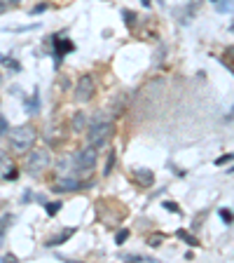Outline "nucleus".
<instances>
[{"label": "nucleus", "mask_w": 234, "mask_h": 263, "mask_svg": "<svg viewBox=\"0 0 234 263\" xmlns=\"http://www.w3.org/2000/svg\"><path fill=\"white\" fill-rule=\"evenodd\" d=\"M110 137H113V122H110L108 118H103V115H98L96 120H94V125L87 129V141H89V146L103 148L105 143L110 141Z\"/></svg>", "instance_id": "nucleus-1"}, {"label": "nucleus", "mask_w": 234, "mask_h": 263, "mask_svg": "<svg viewBox=\"0 0 234 263\" xmlns=\"http://www.w3.org/2000/svg\"><path fill=\"white\" fill-rule=\"evenodd\" d=\"M35 139H38V132H35V127H31V125L14 127V129L10 132V146L14 148L16 153H26L28 148H33Z\"/></svg>", "instance_id": "nucleus-2"}, {"label": "nucleus", "mask_w": 234, "mask_h": 263, "mask_svg": "<svg viewBox=\"0 0 234 263\" xmlns=\"http://www.w3.org/2000/svg\"><path fill=\"white\" fill-rule=\"evenodd\" d=\"M52 164V153H49L47 148H35L26 160V172L31 176H38L40 172H45Z\"/></svg>", "instance_id": "nucleus-3"}, {"label": "nucleus", "mask_w": 234, "mask_h": 263, "mask_svg": "<svg viewBox=\"0 0 234 263\" xmlns=\"http://www.w3.org/2000/svg\"><path fill=\"white\" fill-rule=\"evenodd\" d=\"M96 148L94 146H87V148H80L75 155H73V162L80 172H92L96 167Z\"/></svg>", "instance_id": "nucleus-4"}, {"label": "nucleus", "mask_w": 234, "mask_h": 263, "mask_svg": "<svg viewBox=\"0 0 234 263\" xmlns=\"http://www.w3.org/2000/svg\"><path fill=\"white\" fill-rule=\"evenodd\" d=\"M94 94H96V85H94V78L92 76H82L75 85V101L77 104H87L92 101Z\"/></svg>", "instance_id": "nucleus-5"}, {"label": "nucleus", "mask_w": 234, "mask_h": 263, "mask_svg": "<svg viewBox=\"0 0 234 263\" xmlns=\"http://www.w3.org/2000/svg\"><path fill=\"white\" fill-rule=\"evenodd\" d=\"M82 183L77 179H73V176H59L56 179V186H54V191L56 193H73V191H77Z\"/></svg>", "instance_id": "nucleus-6"}, {"label": "nucleus", "mask_w": 234, "mask_h": 263, "mask_svg": "<svg viewBox=\"0 0 234 263\" xmlns=\"http://www.w3.org/2000/svg\"><path fill=\"white\" fill-rule=\"evenodd\" d=\"M10 176H14V162L7 158V153L0 151V181L10 179Z\"/></svg>", "instance_id": "nucleus-7"}, {"label": "nucleus", "mask_w": 234, "mask_h": 263, "mask_svg": "<svg viewBox=\"0 0 234 263\" xmlns=\"http://www.w3.org/2000/svg\"><path fill=\"white\" fill-rule=\"evenodd\" d=\"M73 160L71 158H61L59 162H56V172H59V176H71L73 174Z\"/></svg>", "instance_id": "nucleus-8"}, {"label": "nucleus", "mask_w": 234, "mask_h": 263, "mask_svg": "<svg viewBox=\"0 0 234 263\" xmlns=\"http://www.w3.org/2000/svg\"><path fill=\"white\" fill-rule=\"evenodd\" d=\"M134 176H136V179L141 181L143 186H153V181H155L153 172H150V170H145V167H141V170H136V172H134Z\"/></svg>", "instance_id": "nucleus-9"}, {"label": "nucleus", "mask_w": 234, "mask_h": 263, "mask_svg": "<svg viewBox=\"0 0 234 263\" xmlns=\"http://www.w3.org/2000/svg\"><path fill=\"white\" fill-rule=\"evenodd\" d=\"M84 125H87V115H84V110H77L75 118H73V129L84 132Z\"/></svg>", "instance_id": "nucleus-10"}, {"label": "nucleus", "mask_w": 234, "mask_h": 263, "mask_svg": "<svg viewBox=\"0 0 234 263\" xmlns=\"http://www.w3.org/2000/svg\"><path fill=\"white\" fill-rule=\"evenodd\" d=\"M71 235H73V230H63V233H61V235L52 237V240H49V242H47V245H52V247H54V245H61V242H63V240H66V237H71Z\"/></svg>", "instance_id": "nucleus-11"}, {"label": "nucleus", "mask_w": 234, "mask_h": 263, "mask_svg": "<svg viewBox=\"0 0 234 263\" xmlns=\"http://www.w3.org/2000/svg\"><path fill=\"white\" fill-rule=\"evenodd\" d=\"M178 237H180V240H185L187 245H192V247L197 245V237H192L190 233H185V230H178Z\"/></svg>", "instance_id": "nucleus-12"}, {"label": "nucleus", "mask_w": 234, "mask_h": 263, "mask_svg": "<svg viewBox=\"0 0 234 263\" xmlns=\"http://www.w3.org/2000/svg\"><path fill=\"white\" fill-rule=\"evenodd\" d=\"M229 160H234V153H227V155H223V158H218L216 164H225V162H229Z\"/></svg>", "instance_id": "nucleus-13"}, {"label": "nucleus", "mask_w": 234, "mask_h": 263, "mask_svg": "<svg viewBox=\"0 0 234 263\" xmlns=\"http://www.w3.org/2000/svg\"><path fill=\"white\" fill-rule=\"evenodd\" d=\"M3 134H7V122H5V118H0V137Z\"/></svg>", "instance_id": "nucleus-14"}, {"label": "nucleus", "mask_w": 234, "mask_h": 263, "mask_svg": "<svg viewBox=\"0 0 234 263\" xmlns=\"http://www.w3.org/2000/svg\"><path fill=\"white\" fill-rule=\"evenodd\" d=\"M47 212H49V214H56V212H59V202H52V204L47 207Z\"/></svg>", "instance_id": "nucleus-15"}, {"label": "nucleus", "mask_w": 234, "mask_h": 263, "mask_svg": "<svg viewBox=\"0 0 234 263\" xmlns=\"http://www.w3.org/2000/svg\"><path fill=\"white\" fill-rule=\"evenodd\" d=\"M220 216H223V221H227V223L232 221V214H229L227 209H223V212H220Z\"/></svg>", "instance_id": "nucleus-16"}, {"label": "nucleus", "mask_w": 234, "mask_h": 263, "mask_svg": "<svg viewBox=\"0 0 234 263\" xmlns=\"http://www.w3.org/2000/svg\"><path fill=\"white\" fill-rule=\"evenodd\" d=\"M164 207L169 209V212H178V214H180V209H178V207H176V204H174V202H164Z\"/></svg>", "instance_id": "nucleus-17"}, {"label": "nucleus", "mask_w": 234, "mask_h": 263, "mask_svg": "<svg viewBox=\"0 0 234 263\" xmlns=\"http://www.w3.org/2000/svg\"><path fill=\"white\" fill-rule=\"evenodd\" d=\"M126 235H129V233H126V230H122L120 235H117V242H120V245H122V242H124V240H126Z\"/></svg>", "instance_id": "nucleus-18"}, {"label": "nucleus", "mask_w": 234, "mask_h": 263, "mask_svg": "<svg viewBox=\"0 0 234 263\" xmlns=\"http://www.w3.org/2000/svg\"><path fill=\"white\" fill-rule=\"evenodd\" d=\"M150 245H153V247H157V245H162V237H153V240H150Z\"/></svg>", "instance_id": "nucleus-19"}, {"label": "nucleus", "mask_w": 234, "mask_h": 263, "mask_svg": "<svg viewBox=\"0 0 234 263\" xmlns=\"http://www.w3.org/2000/svg\"><path fill=\"white\" fill-rule=\"evenodd\" d=\"M229 118H234V106H232V108H229Z\"/></svg>", "instance_id": "nucleus-20"}, {"label": "nucleus", "mask_w": 234, "mask_h": 263, "mask_svg": "<svg viewBox=\"0 0 234 263\" xmlns=\"http://www.w3.org/2000/svg\"><path fill=\"white\" fill-rule=\"evenodd\" d=\"M10 3H12V5H16V3H22V0H10Z\"/></svg>", "instance_id": "nucleus-21"}, {"label": "nucleus", "mask_w": 234, "mask_h": 263, "mask_svg": "<svg viewBox=\"0 0 234 263\" xmlns=\"http://www.w3.org/2000/svg\"><path fill=\"white\" fill-rule=\"evenodd\" d=\"M229 54H232V57H234V49H229Z\"/></svg>", "instance_id": "nucleus-22"}, {"label": "nucleus", "mask_w": 234, "mask_h": 263, "mask_svg": "<svg viewBox=\"0 0 234 263\" xmlns=\"http://www.w3.org/2000/svg\"><path fill=\"white\" fill-rule=\"evenodd\" d=\"M232 31H234V24H232Z\"/></svg>", "instance_id": "nucleus-23"}]
</instances>
